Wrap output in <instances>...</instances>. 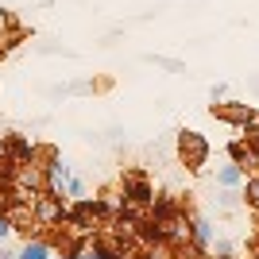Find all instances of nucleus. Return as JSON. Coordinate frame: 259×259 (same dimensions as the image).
I'll return each mask as SVG.
<instances>
[{"mask_svg": "<svg viewBox=\"0 0 259 259\" xmlns=\"http://www.w3.org/2000/svg\"><path fill=\"white\" fill-rule=\"evenodd\" d=\"M178 162H182L190 174L205 170V162H209V140L201 136V132H194V128L178 132Z\"/></svg>", "mask_w": 259, "mask_h": 259, "instance_id": "f257e3e1", "label": "nucleus"}, {"mask_svg": "<svg viewBox=\"0 0 259 259\" xmlns=\"http://www.w3.org/2000/svg\"><path fill=\"white\" fill-rule=\"evenodd\" d=\"M62 190H43L35 197V225L39 228H62L66 225V201Z\"/></svg>", "mask_w": 259, "mask_h": 259, "instance_id": "f03ea898", "label": "nucleus"}, {"mask_svg": "<svg viewBox=\"0 0 259 259\" xmlns=\"http://www.w3.org/2000/svg\"><path fill=\"white\" fill-rule=\"evenodd\" d=\"M120 194H124V201H128L132 209H151L155 186L147 182V174H143V170H128L124 178H120Z\"/></svg>", "mask_w": 259, "mask_h": 259, "instance_id": "7ed1b4c3", "label": "nucleus"}, {"mask_svg": "<svg viewBox=\"0 0 259 259\" xmlns=\"http://www.w3.org/2000/svg\"><path fill=\"white\" fill-rule=\"evenodd\" d=\"M213 116L244 132L248 124H255V120H259V112H255L251 105H236V101H225V105H213Z\"/></svg>", "mask_w": 259, "mask_h": 259, "instance_id": "20e7f679", "label": "nucleus"}, {"mask_svg": "<svg viewBox=\"0 0 259 259\" xmlns=\"http://www.w3.org/2000/svg\"><path fill=\"white\" fill-rule=\"evenodd\" d=\"M51 255H54V244L47 236H27V244L16 251V259H51Z\"/></svg>", "mask_w": 259, "mask_h": 259, "instance_id": "39448f33", "label": "nucleus"}, {"mask_svg": "<svg viewBox=\"0 0 259 259\" xmlns=\"http://www.w3.org/2000/svg\"><path fill=\"white\" fill-rule=\"evenodd\" d=\"M228 159L236 162V166H240L244 174H248V166H259V155L251 151V147H248L244 140H232V143H228Z\"/></svg>", "mask_w": 259, "mask_h": 259, "instance_id": "423d86ee", "label": "nucleus"}, {"mask_svg": "<svg viewBox=\"0 0 259 259\" xmlns=\"http://www.w3.org/2000/svg\"><path fill=\"white\" fill-rule=\"evenodd\" d=\"M190 240H194L197 248L209 251V244L217 240V232H213V225H209L205 217H190Z\"/></svg>", "mask_w": 259, "mask_h": 259, "instance_id": "0eeeda50", "label": "nucleus"}, {"mask_svg": "<svg viewBox=\"0 0 259 259\" xmlns=\"http://www.w3.org/2000/svg\"><path fill=\"white\" fill-rule=\"evenodd\" d=\"M244 178H248V174L240 170L236 162H228V166H221V170H217V186H221V190H240V186H244Z\"/></svg>", "mask_w": 259, "mask_h": 259, "instance_id": "6e6552de", "label": "nucleus"}, {"mask_svg": "<svg viewBox=\"0 0 259 259\" xmlns=\"http://www.w3.org/2000/svg\"><path fill=\"white\" fill-rule=\"evenodd\" d=\"M240 201H244L248 209H255V213H259V174L244 178V186H240Z\"/></svg>", "mask_w": 259, "mask_h": 259, "instance_id": "1a4fd4ad", "label": "nucleus"}, {"mask_svg": "<svg viewBox=\"0 0 259 259\" xmlns=\"http://www.w3.org/2000/svg\"><path fill=\"white\" fill-rule=\"evenodd\" d=\"M240 140H244V143H248V147H251V151L259 155V120H255V124H248V128H244V136H240Z\"/></svg>", "mask_w": 259, "mask_h": 259, "instance_id": "9d476101", "label": "nucleus"}, {"mask_svg": "<svg viewBox=\"0 0 259 259\" xmlns=\"http://www.w3.org/2000/svg\"><path fill=\"white\" fill-rule=\"evenodd\" d=\"M221 209H232V205H240V190H221Z\"/></svg>", "mask_w": 259, "mask_h": 259, "instance_id": "9b49d317", "label": "nucleus"}, {"mask_svg": "<svg viewBox=\"0 0 259 259\" xmlns=\"http://www.w3.org/2000/svg\"><path fill=\"white\" fill-rule=\"evenodd\" d=\"M12 232H16V228H12V221H8L4 213H0V244H4V240H8Z\"/></svg>", "mask_w": 259, "mask_h": 259, "instance_id": "f8f14e48", "label": "nucleus"}, {"mask_svg": "<svg viewBox=\"0 0 259 259\" xmlns=\"http://www.w3.org/2000/svg\"><path fill=\"white\" fill-rule=\"evenodd\" d=\"M128 259H162V255H155V251H147V248H140V251H132Z\"/></svg>", "mask_w": 259, "mask_h": 259, "instance_id": "ddd939ff", "label": "nucleus"}, {"mask_svg": "<svg viewBox=\"0 0 259 259\" xmlns=\"http://www.w3.org/2000/svg\"><path fill=\"white\" fill-rule=\"evenodd\" d=\"M77 259H101V251H97V248H85V251H81Z\"/></svg>", "mask_w": 259, "mask_h": 259, "instance_id": "4468645a", "label": "nucleus"}, {"mask_svg": "<svg viewBox=\"0 0 259 259\" xmlns=\"http://www.w3.org/2000/svg\"><path fill=\"white\" fill-rule=\"evenodd\" d=\"M4 205H8V190L0 186V213H4Z\"/></svg>", "mask_w": 259, "mask_h": 259, "instance_id": "2eb2a0df", "label": "nucleus"}, {"mask_svg": "<svg viewBox=\"0 0 259 259\" xmlns=\"http://www.w3.org/2000/svg\"><path fill=\"white\" fill-rule=\"evenodd\" d=\"M0 259H16V255H12V251L4 248V244H0Z\"/></svg>", "mask_w": 259, "mask_h": 259, "instance_id": "dca6fc26", "label": "nucleus"}, {"mask_svg": "<svg viewBox=\"0 0 259 259\" xmlns=\"http://www.w3.org/2000/svg\"><path fill=\"white\" fill-rule=\"evenodd\" d=\"M51 259H74V255H66V251H54V255Z\"/></svg>", "mask_w": 259, "mask_h": 259, "instance_id": "f3484780", "label": "nucleus"}, {"mask_svg": "<svg viewBox=\"0 0 259 259\" xmlns=\"http://www.w3.org/2000/svg\"><path fill=\"white\" fill-rule=\"evenodd\" d=\"M251 259H259V248H255V255H251Z\"/></svg>", "mask_w": 259, "mask_h": 259, "instance_id": "a211bd4d", "label": "nucleus"}]
</instances>
